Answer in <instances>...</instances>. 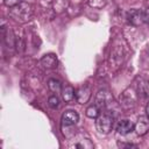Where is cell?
<instances>
[{
	"label": "cell",
	"mask_w": 149,
	"mask_h": 149,
	"mask_svg": "<svg viewBox=\"0 0 149 149\" xmlns=\"http://www.w3.org/2000/svg\"><path fill=\"white\" fill-rule=\"evenodd\" d=\"M68 147L71 149H92L94 146H93L91 139L88 137V135L86 133L80 132L72 136Z\"/></svg>",
	"instance_id": "4"
},
{
	"label": "cell",
	"mask_w": 149,
	"mask_h": 149,
	"mask_svg": "<svg viewBox=\"0 0 149 149\" xmlns=\"http://www.w3.org/2000/svg\"><path fill=\"white\" fill-rule=\"evenodd\" d=\"M88 5L92 8H102L106 5V0H88Z\"/></svg>",
	"instance_id": "19"
},
{
	"label": "cell",
	"mask_w": 149,
	"mask_h": 149,
	"mask_svg": "<svg viewBox=\"0 0 149 149\" xmlns=\"http://www.w3.org/2000/svg\"><path fill=\"white\" fill-rule=\"evenodd\" d=\"M113 102H114L113 95L108 90L102 88L98 91L95 95V105L99 108H109L113 105Z\"/></svg>",
	"instance_id": "6"
},
{
	"label": "cell",
	"mask_w": 149,
	"mask_h": 149,
	"mask_svg": "<svg viewBox=\"0 0 149 149\" xmlns=\"http://www.w3.org/2000/svg\"><path fill=\"white\" fill-rule=\"evenodd\" d=\"M62 97H63V100L65 102H69V104L72 102L76 99V91H74V88L72 86H70V85L65 86L63 88V91H62Z\"/></svg>",
	"instance_id": "13"
},
{
	"label": "cell",
	"mask_w": 149,
	"mask_h": 149,
	"mask_svg": "<svg viewBox=\"0 0 149 149\" xmlns=\"http://www.w3.org/2000/svg\"><path fill=\"white\" fill-rule=\"evenodd\" d=\"M9 8V16L20 23H26L30 21L34 14L33 6L28 2H20Z\"/></svg>",
	"instance_id": "1"
},
{
	"label": "cell",
	"mask_w": 149,
	"mask_h": 149,
	"mask_svg": "<svg viewBox=\"0 0 149 149\" xmlns=\"http://www.w3.org/2000/svg\"><path fill=\"white\" fill-rule=\"evenodd\" d=\"M134 129H135V133L140 136H143L146 135L148 132H149V118L148 116H144V115H141L136 123L134 125Z\"/></svg>",
	"instance_id": "8"
},
{
	"label": "cell",
	"mask_w": 149,
	"mask_h": 149,
	"mask_svg": "<svg viewBox=\"0 0 149 149\" xmlns=\"http://www.w3.org/2000/svg\"><path fill=\"white\" fill-rule=\"evenodd\" d=\"M69 5V0H55L54 1V9L57 13L63 12Z\"/></svg>",
	"instance_id": "17"
},
{
	"label": "cell",
	"mask_w": 149,
	"mask_h": 149,
	"mask_svg": "<svg viewBox=\"0 0 149 149\" xmlns=\"http://www.w3.org/2000/svg\"><path fill=\"white\" fill-rule=\"evenodd\" d=\"M90 97H91V88L87 85H84L76 91V100L79 104H86Z\"/></svg>",
	"instance_id": "9"
},
{
	"label": "cell",
	"mask_w": 149,
	"mask_h": 149,
	"mask_svg": "<svg viewBox=\"0 0 149 149\" xmlns=\"http://www.w3.org/2000/svg\"><path fill=\"white\" fill-rule=\"evenodd\" d=\"M137 102V92L133 87L126 88L119 97V104L125 111L133 109Z\"/></svg>",
	"instance_id": "3"
},
{
	"label": "cell",
	"mask_w": 149,
	"mask_h": 149,
	"mask_svg": "<svg viewBox=\"0 0 149 149\" xmlns=\"http://www.w3.org/2000/svg\"><path fill=\"white\" fill-rule=\"evenodd\" d=\"M139 86V92L143 95H149V84L144 80H141L140 79V83L137 84Z\"/></svg>",
	"instance_id": "18"
},
{
	"label": "cell",
	"mask_w": 149,
	"mask_h": 149,
	"mask_svg": "<svg viewBox=\"0 0 149 149\" xmlns=\"http://www.w3.org/2000/svg\"><path fill=\"white\" fill-rule=\"evenodd\" d=\"M3 41L7 45V48H14L16 45V37L14 36V34L10 29H7L6 31L3 30Z\"/></svg>",
	"instance_id": "14"
},
{
	"label": "cell",
	"mask_w": 149,
	"mask_h": 149,
	"mask_svg": "<svg viewBox=\"0 0 149 149\" xmlns=\"http://www.w3.org/2000/svg\"><path fill=\"white\" fill-rule=\"evenodd\" d=\"M79 120V115L76 111H72V109H69V111H65L63 114H62V127H71L73 125H76Z\"/></svg>",
	"instance_id": "7"
},
{
	"label": "cell",
	"mask_w": 149,
	"mask_h": 149,
	"mask_svg": "<svg viewBox=\"0 0 149 149\" xmlns=\"http://www.w3.org/2000/svg\"><path fill=\"white\" fill-rule=\"evenodd\" d=\"M127 19L133 26H140L143 22V14L140 9H130L127 13Z\"/></svg>",
	"instance_id": "10"
},
{
	"label": "cell",
	"mask_w": 149,
	"mask_h": 149,
	"mask_svg": "<svg viewBox=\"0 0 149 149\" xmlns=\"http://www.w3.org/2000/svg\"><path fill=\"white\" fill-rule=\"evenodd\" d=\"M48 104H49V106H50L51 108H57L58 105H59V99H58L56 95H51V97H49V99H48Z\"/></svg>",
	"instance_id": "20"
},
{
	"label": "cell",
	"mask_w": 149,
	"mask_h": 149,
	"mask_svg": "<svg viewBox=\"0 0 149 149\" xmlns=\"http://www.w3.org/2000/svg\"><path fill=\"white\" fill-rule=\"evenodd\" d=\"M58 64L57 57L54 54H45L42 58H41V65L45 69H54L56 68Z\"/></svg>",
	"instance_id": "11"
},
{
	"label": "cell",
	"mask_w": 149,
	"mask_h": 149,
	"mask_svg": "<svg viewBox=\"0 0 149 149\" xmlns=\"http://www.w3.org/2000/svg\"><path fill=\"white\" fill-rule=\"evenodd\" d=\"M99 112H100L99 111V107L97 105H92V106H90V107L86 108L85 114H86V116H88L91 119H97L99 116Z\"/></svg>",
	"instance_id": "16"
},
{
	"label": "cell",
	"mask_w": 149,
	"mask_h": 149,
	"mask_svg": "<svg viewBox=\"0 0 149 149\" xmlns=\"http://www.w3.org/2000/svg\"><path fill=\"white\" fill-rule=\"evenodd\" d=\"M125 58V52H123V47L121 44H116L114 43V45L111 49V54H109V59H108V64L109 68L112 70H118Z\"/></svg>",
	"instance_id": "5"
},
{
	"label": "cell",
	"mask_w": 149,
	"mask_h": 149,
	"mask_svg": "<svg viewBox=\"0 0 149 149\" xmlns=\"http://www.w3.org/2000/svg\"><path fill=\"white\" fill-rule=\"evenodd\" d=\"M134 128V125L130 120L128 119H123V120H120L118 126H116V132L121 135H127L129 134Z\"/></svg>",
	"instance_id": "12"
},
{
	"label": "cell",
	"mask_w": 149,
	"mask_h": 149,
	"mask_svg": "<svg viewBox=\"0 0 149 149\" xmlns=\"http://www.w3.org/2000/svg\"><path fill=\"white\" fill-rule=\"evenodd\" d=\"M20 2H21V0H3V3L7 7H13V6H15Z\"/></svg>",
	"instance_id": "21"
},
{
	"label": "cell",
	"mask_w": 149,
	"mask_h": 149,
	"mask_svg": "<svg viewBox=\"0 0 149 149\" xmlns=\"http://www.w3.org/2000/svg\"><path fill=\"white\" fill-rule=\"evenodd\" d=\"M146 113H147V116L149 118V102H148L147 106H146Z\"/></svg>",
	"instance_id": "23"
},
{
	"label": "cell",
	"mask_w": 149,
	"mask_h": 149,
	"mask_svg": "<svg viewBox=\"0 0 149 149\" xmlns=\"http://www.w3.org/2000/svg\"><path fill=\"white\" fill-rule=\"evenodd\" d=\"M142 14H143V22L149 23V7H147L144 10H142Z\"/></svg>",
	"instance_id": "22"
},
{
	"label": "cell",
	"mask_w": 149,
	"mask_h": 149,
	"mask_svg": "<svg viewBox=\"0 0 149 149\" xmlns=\"http://www.w3.org/2000/svg\"><path fill=\"white\" fill-rule=\"evenodd\" d=\"M48 87L50 88L51 92L54 93H59L62 91V84L57 79H49L48 81Z\"/></svg>",
	"instance_id": "15"
},
{
	"label": "cell",
	"mask_w": 149,
	"mask_h": 149,
	"mask_svg": "<svg viewBox=\"0 0 149 149\" xmlns=\"http://www.w3.org/2000/svg\"><path fill=\"white\" fill-rule=\"evenodd\" d=\"M114 115H112L111 112H105L102 114H99V116L95 119V127L97 130L100 134H108L114 126Z\"/></svg>",
	"instance_id": "2"
}]
</instances>
